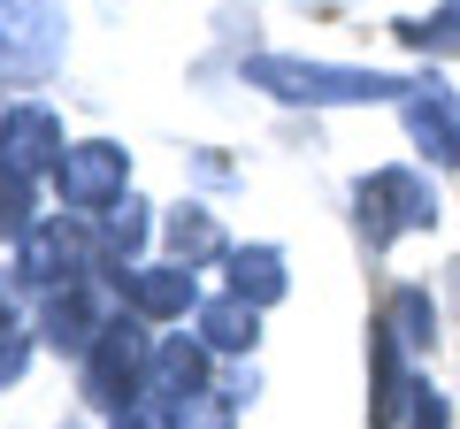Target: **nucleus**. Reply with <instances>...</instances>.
<instances>
[{"instance_id":"nucleus-6","label":"nucleus","mask_w":460,"mask_h":429,"mask_svg":"<svg viewBox=\"0 0 460 429\" xmlns=\"http://www.w3.org/2000/svg\"><path fill=\"white\" fill-rule=\"evenodd\" d=\"M123 292H131L138 314H184L192 307V276H177V268H138V276H123Z\"/></svg>"},{"instance_id":"nucleus-14","label":"nucleus","mask_w":460,"mask_h":429,"mask_svg":"<svg viewBox=\"0 0 460 429\" xmlns=\"http://www.w3.org/2000/svg\"><path fill=\"white\" fill-rule=\"evenodd\" d=\"M23 361H31V346H23V322L0 307V383H16V376H23Z\"/></svg>"},{"instance_id":"nucleus-11","label":"nucleus","mask_w":460,"mask_h":429,"mask_svg":"<svg viewBox=\"0 0 460 429\" xmlns=\"http://www.w3.org/2000/svg\"><path fill=\"white\" fill-rule=\"evenodd\" d=\"M115 429H177V398H162V391H138L131 407L115 414Z\"/></svg>"},{"instance_id":"nucleus-12","label":"nucleus","mask_w":460,"mask_h":429,"mask_svg":"<svg viewBox=\"0 0 460 429\" xmlns=\"http://www.w3.org/2000/svg\"><path fill=\"white\" fill-rule=\"evenodd\" d=\"M169 246H177V253H215V223L199 207H184L177 223H169Z\"/></svg>"},{"instance_id":"nucleus-3","label":"nucleus","mask_w":460,"mask_h":429,"mask_svg":"<svg viewBox=\"0 0 460 429\" xmlns=\"http://www.w3.org/2000/svg\"><path fill=\"white\" fill-rule=\"evenodd\" d=\"M0 162L16 169V177H31V169L62 162V131H54L47 108H16V116L0 123Z\"/></svg>"},{"instance_id":"nucleus-1","label":"nucleus","mask_w":460,"mask_h":429,"mask_svg":"<svg viewBox=\"0 0 460 429\" xmlns=\"http://www.w3.org/2000/svg\"><path fill=\"white\" fill-rule=\"evenodd\" d=\"M154 376V346H146V330H138L131 314H123V322H108V330H100V346L84 353V398H93V407H131L138 398V383Z\"/></svg>"},{"instance_id":"nucleus-9","label":"nucleus","mask_w":460,"mask_h":429,"mask_svg":"<svg viewBox=\"0 0 460 429\" xmlns=\"http://www.w3.org/2000/svg\"><path fill=\"white\" fill-rule=\"evenodd\" d=\"M208 346H215V353H246V346H253V307H238V299L208 307Z\"/></svg>"},{"instance_id":"nucleus-13","label":"nucleus","mask_w":460,"mask_h":429,"mask_svg":"<svg viewBox=\"0 0 460 429\" xmlns=\"http://www.w3.org/2000/svg\"><path fill=\"white\" fill-rule=\"evenodd\" d=\"M23 231H31V214H23V177L0 169V238H23Z\"/></svg>"},{"instance_id":"nucleus-2","label":"nucleus","mask_w":460,"mask_h":429,"mask_svg":"<svg viewBox=\"0 0 460 429\" xmlns=\"http://www.w3.org/2000/svg\"><path fill=\"white\" fill-rule=\"evenodd\" d=\"M54 184H62L69 207H115L123 199V153L115 146H69L54 162Z\"/></svg>"},{"instance_id":"nucleus-4","label":"nucleus","mask_w":460,"mask_h":429,"mask_svg":"<svg viewBox=\"0 0 460 429\" xmlns=\"http://www.w3.org/2000/svg\"><path fill=\"white\" fill-rule=\"evenodd\" d=\"M108 322H115V314L100 307V292H93V284H69V292L47 307V337H54V346H69V353H93Z\"/></svg>"},{"instance_id":"nucleus-5","label":"nucleus","mask_w":460,"mask_h":429,"mask_svg":"<svg viewBox=\"0 0 460 429\" xmlns=\"http://www.w3.org/2000/svg\"><path fill=\"white\" fill-rule=\"evenodd\" d=\"M23 276H31V284H77L84 276V238L69 231V223L31 231V246H23Z\"/></svg>"},{"instance_id":"nucleus-8","label":"nucleus","mask_w":460,"mask_h":429,"mask_svg":"<svg viewBox=\"0 0 460 429\" xmlns=\"http://www.w3.org/2000/svg\"><path fill=\"white\" fill-rule=\"evenodd\" d=\"M154 376H162V398H184V391H199V376H208V353L199 346H162L154 353Z\"/></svg>"},{"instance_id":"nucleus-7","label":"nucleus","mask_w":460,"mask_h":429,"mask_svg":"<svg viewBox=\"0 0 460 429\" xmlns=\"http://www.w3.org/2000/svg\"><path fill=\"white\" fill-rule=\"evenodd\" d=\"M376 429H445V407L438 391H392L376 398Z\"/></svg>"},{"instance_id":"nucleus-10","label":"nucleus","mask_w":460,"mask_h":429,"mask_svg":"<svg viewBox=\"0 0 460 429\" xmlns=\"http://www.w3.org/2000/svg\"><path fill=\"white\" fill-rule=\"evenodd\" d=\"M392 337H399V346H429V299L422 292H399L392 299Z\"/></svg>"}]
</instances>
